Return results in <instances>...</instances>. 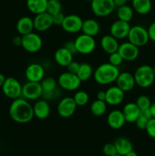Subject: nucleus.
Returning <instances> with one entry per match:
<instances>
[{"instance_id": "nucleus-1", "label": "nucleus", "mask_w": 155, "mask_h": 156, "mask_svg": "<svg viewBox=\"0 0 155 156\" xmlns=\"http://www.w3.org/2000/svg\"><path fill=\"white\" fill-rule=\"evenodd\" d=\"M9 116L18 123H27L34 117L33 106L24 98L15 99L9 107Z\"/></svg>"}, {"instance_id": "nucleus-2", "label": "nucleus", "mask_w": 155, "mask_h": 156, "mask_svg": "<svg viewBox=\"0 0 155 156\" xmlns=\"http://www.w3.org/2000/svg\"><path fill=\"white\" fill-rule=\"evenodd\" d=\"M120 73L119 67L112 65L109 62H105L99 65L94 71V80L100 85H109L115 82Z\"/></svg>"}, {"instance_id": "nucleus-3", "label": "nucleus", "mask_w": 155, "mask_h": 156, "mask_svg": "<svg viewBox=\"0 0 155 156\" xmlns=\"http://www.w3.org/2000/svg\"><path fill=\"white\" fill-rule=\"evenodd\" d=\"M135 84L141 88H147L151 86L155 80L153 67L149 65H141L134 73Z\"/></svg>"}, {"instance_id": "nucleus-4", "label": "nucleus", "mask_w": 155, "mask_h": 156, "mask_svg": "<svg viewBox=\"0 0 155 156\" xmlns=\"http://www.w3.org/2000/svg\"><path fill=\"white\" fill-rule=\"evenodd\" d=\"M22 87L23 85L18 79L10 76L5 79V81L2 87V91L8 98L15 100L21 97Z\"/></svg>"}, {"instance_id": "nucleus-5", "label": "nucleus", "mask_w": 155, "mask_h": 156, "mask_svg": "<svg viewBox=\"0 0 155 156\" xmlns=\"http://www.w3.org/2000/svg\"><path fill=\"white\" fill-rule=\"evenodd\" d=\"M57 82L58 85L62 89L68 91H74L78 90L82 82L77 75L68 71L59 75Z\"/></svg>"}, {"instance_id": "nucleus-6", "label": "nucleus", "mask_w": 155, "mask_h": 156, "mask_svg": "<svg viewBox=\"0 0 155 156\" xmlns=\"http://www.w3.org/2000/svg\"><path fill=\"white\" fill-rule=\"evenodd\" d=\"M127 38L128 41L138 47L145 46L150 41L147 30L141 25H135L131 27Z\"/></svg>"}, {"instance_id": "nucleus-7", "label": "nucleus", "mask_w": 155, "mask_h": 156, "mask_svg": "<svg viewBox=\"0 0 155 156\" xmlns=\"http://www.w3.org/2000/svg\"><path fill=\"white\" fill-rule=\"evenodd\" d=\"M74 43L78 53L82 55H89L92 53L95 50L97 46L94 37L84 34L78 35L74 40Z\"/></svg>"}, {"instance_id": "nucleus-8", "label": "nucleus", "mask_w": 155, "mask_h": 156, "mask_svg": "<svg viewBox=\"0 0 155 156\" xmlns=\"http://www.w3.org/2000/svg\"><path fill=\"white\" fill-rule=\"evenodd\" d=\"M21 47L28 53H37L43 47L42 37L38 34L34 33V32L24 35L22 36Z\"/></svg>"}, {"instance_id": "nucleus-9", "label": "nucleus", "mask_w": 155, "mask_h": 156, "mask_svg": "<svg viewBox=\"0 0 155 156\" xmlns=\"http://www.w3.org/2000/svg\"><path fill=\"white\" fill-rule=\"evenodd\" d=\"M91 10L97 17H106L111 15L115 5L112 0H92L91 2Z\"/></svg>"}, {"instance_id": "nucleus-10", "label": "nucleus", "mask_w": 155, "mask_h": 156, "mask_svg": "<svg viewBox=\"0 0 155 156\" xmlns=\"http://www.w3.org/2000/svg\"><path fill=\"white\" fill-rule=\"evenodd\" d=\"M43 92L40 82H27L23 85L21 97L27 101H36L42 98Z\"/></svg>"}, {"instance_id": "nucleus-11", "label": "nucleus", "mask_w": 155, "mask_h": 156, "mask_svg": "<svg viewBox=\"0 0 155 156\" xmlns=\"http://www.w3.org/2000/svg\"><path fill=\"white\" fill-rule=\"evenodd\" d=\"M78 105L71 97H65L61 99L57 105V113L61 117L68 118L75 113Z\"/></svg>"}, {"instance_id": "nucleus-12", "label": "nucleus", "mask_w": 155, "mask_h": 156, "mask_svg": "<svg viewBox=\"0 0 155 156\" xmlns=\"http://www.w3.org/2000/svg\"><path fill=\"white\" fill-rule=\"evenodd\" d=\"M83 20L79 15H65L63 23L61 27L64 31L69 34H77L81 31Z\"/></svg>"}, {"instance_id": "nucleus-13", "label": "nucleus", "mask_w": 155, "mask_h": 156, "mask_svg": "<svg viewBox=\"0 0 155 156\" xmlns=\"http://www.w3.org/2000/svg\"><path fill=\"white\" fill-rule=\"evenodd\" d=\"M117 52L119 53L123 60L132 62L137 59L139 56V47L134 45L129 41H126L119 44Z\"/></svg>"}, {"instance_id": "nucleus-14", "label": "nucleus", "mask_w": 155, "mask_h": 156, "mask_svg": "<svg viewBox=\"0 0 155 156\" xmlns=\"http://www.w3.org/2000/svg\"><path fill=\"white\" fill-rule=\"evenodd\" d=\"M131 27L132 26L130 25L129 22L118 19L111 24L109 27V34L116 38L117 40L125 39L127 38Z\"/></svg>"}, {"instance_id": "nucleus-15", "label": "nucleus", "mask_w": 155, "mask_h": 156, "mask_svg": "<svg viewBox=\"0 0 155 156\" xmlns=\"http://www.w3.org/2000/svg\"><path fill=\"white\" fill-rule=\"evenodd\" d=\"M33 20L34 29L36 31L45 32L53 25V16L46 12L35 15Z\"/></svg>"}, {"instance_id": "nucleus-16", "label": "nucleus", "mask_w": 155, "mask_h": 156, "mask_svg": "<svg viewBox=\"0 0 155 156\" xmlns=\"http://www.w3.org/2000/svg\"><path fill=\"white\" fill-rule=\"evenodd\" d=\"M125 91L116 85L109 87L106 91V100L108 105L117 106L123 102L125 99Z\"/></svg>"}, {"instance_id": "nucleus-17", "label": "nucleus", "mask_w": 155, "mask_h": 156, "mask_svg": "<svg viewBox=\"0 0 155 156\" xmlns=\"http://www.w3.org/2000/svg\"><path fill=\"white\" fill-rule=\"evenodd\" d=\"M45 77V70L39 63L30 64L25 70V78L27 82H40Z\"/></svg>"}, {"instance_id": "nucleus-18", "label": "nucleus", "mask_w": 155, "mask_h": 156, "mask_svg": "<svg viewBox=\"0 0 155 156\" xmlns=\"http://www.w3.org/2000/svg\"><path fill=\"white\" fill-rule=\"evenodd\" d=\"M115 84L125 92L132 91L136 85L134 75L129 72L120 73L115 80Z\"/></svg>"}, {"instance_id": "nucleus-19", "label": "nucleus", "mask_w": 155, "mask_h": 156, "mask_svg": "<svg viewBox=\"0 0 155 156\" xmlns=\"http://www.w3.org/2000/svg\"><path fill=\"white\" fill-rule=\"evenodd\" d=\"M107 123L113 129H119L124 126L126 122L122 111L120 110H113L108 114Z\"/></svg>"}, {"instance_id": "nucleus-20", "label": "nucleus", "mask_w": 155, "mask_h": 156, "mask_svg": "<svg viewBox=\"0 0 155 156\" xmlns=\"http://www.w3.org/2000/svg\"><path fill=\"white\" fill-rule=\"evenodd\" d=\"M123 115L126 123H135L139 116L141 110L135 102H128L124 105L122 109Z\"/></svg>"}, {"instance_id": "nucleus-21", "label": "nucleus", "mask_w": 155, "mask_h": 156, "mask_svg": "<svg viewBox=\"0 0 155 156\" xmlns=\"http://www.w3.org/2000/svg\"><path fill=\"white\" fill-rule=\"evenodd\" d=\"M33 114L40 120H44L47 118L50 114V106L48 101L45 99H39L36 100L34 105H33Z\"/></svg>"}, {"instance_id": "nucleus-22", "label": "nucleus", "mask_w": 155, "mask_h": 156, "mask_svg": "<svg viewBox=\"0 0 155 156\" xmlns=\"http://www.w3.org/2000/svg\"><path fill=\"white\" fill-rule=\"evenodd\" d=\"M100 47L105 53L107 54H111L117 52L119 47V40L112 37L111 34H106L104 35L100 40Z\"/></svg>"}, {"instance_id": "nucleus-23", "label": "nucleus", "mask_w": 155, "mask_h": 156, "mask_svg": "<svg viewBox=\"0 0 155 156\" xmlns=\"http://www.w3.org/2000/svg\"><path fill=\"white\" fill-rule=\"evenodd\" d=\"M16 30L21 36L33 32L34 30L33 18L29 16H23L20 18L17 22Z\"/></svg>"}, {"instance_id": "nucleus-24", "label": "nucleus", "mask_w": 155, "mask_h": 156, "mask_svg": "<svg viewBox=\"0 0 155 156\" xmlns=\"http://www.w3.org/2000/svg\"><path fill=\"white\" fill-rule=\"evenodd\" d=\"M54 59L56 63L62 67H67V66L73 61V55L68 51L65 47L57 49L54 53Z\"/></svg>"}, {"instance_id": "nucleus-25", "label": "nucleus", "mask_w": 155, "mask_h": 156, "mask_svg": "<svg viewBox=\"0 0 155 156\" xmlns=\"http://www.w3.org/2000/svg\"><path fill=\"white\" fill-rule=\"evenodd\" d=\"M81 31L83 34L91 37H96L100 31V25L98 21L93 18L84 20L82 24Z\"/></svg>"}, {"instance_id": "nucleus-26", "label": "nucleus", "mask_w": 155, "mask_h": 156, "mask_svg": "<svg viewBox=\"0 0 155 156\" xmlns=\"http://www.w3.org/2000/svg\"><path fill=\"white\" fill-rule=\"evenodd\" d=\"M114 145L116 149L117 154L124 156L127 153L133 150V145L129 139L126 137H119L114 142Z\"/></svg>"}, {"instance_id": "nucleus-27", "label": "nucleus", "mask_w": 155, "mask_h": 156, "mask_svg": "<svg viewBox=\"0 0 155 156\" xmlns=\"http://www.w3.org/2000/svg\"><path fill=\"white\" fill-rule=\"evenodd\" d=\"M132 5L134 12L141 15H147L152 9L151 0H132Z\"/></svg>"}, {"instance_id": "nucleus-28", "label": "nucleus", "mask_w": 155, "mask_h": 156, "mask_svg": "<svg viewBox=\"0 0 155 156\" xmlns=\"http://www.w3.org/2000/svg\"><path fill=\"white\" fill-rule=\"evenodd\" d=\"M48 0H27V9L34 15L46 12Z\"/></svg>"}, {"instance_id": "nucleus-29", "label": "nucleus", "mask_w": 155, "mask_h": 156, "mask_svg": "<svg viewBox=\"0 0 155 156\" xmlns=\"http://www.w3.org/2000/svg\"><path fill=\"white\" fill-rule=\"evenodd\" d=\"M116 15L119 20L126 21V22H130L133 18L134 10L131 6L124 5L118 7Z\"/></svg>"}, {"instance_id": "nucleus-30", "label": "nucleus", "mask_w": 155, "mask_h": 156, "mask_svg": "<svg viewBox=\"0 0 155 156\" xmlns=\"http://www.w3.org/2000/svg\"><path fill=\"white\" fill-rule=\"evenodd\" d=\"M107 109V104L105 101H100L96 99L91 103L90 111L91 114L95 117H101L106 113Z\"/></svg>"}, {"instance_id": "nucleus-31", "label": "nucleus", "mask_w": 155, "mask_h": 156, "mask_svg": "<svg viewBox=\"0 0 155 156\" xmlns=\"http://www.w3.org/2000/svg\"><path fill=\"white\" fill-rule=\"evenodd\" d=\"M94 75V69L92 66L88 62H83L80 64V68L77 73V76L81 82H87Z\"/></svg>"}, {"instance_id": "nucleus-32", "label": "nucleus", "mask_w": 155, "mask_h": 156, "mask_svg": "<svg viewBox=\"0 0 155 156\" xmlns=\"http://www.w3.org/2000/svg\"><path fill=\"white\" fill-rule=\"evenodd\" d=\"M152 117H152L150 109L141 110L138 119L135 121V125L139 129H142V130L144 129L145 130L147 123H148V122L150 121Z\"/></svg>"}, {"instance_id": "nucleus-33", "label": "nucleus", "mask_w": 155, "mask_h": 156, "mask_svg": "<svg viewBox=\"0 0 155 156\" xmlns=\"http://www.w3.org/2000/svg\"><path fill=\"white\" fill-rule=\"evenodd\" d=\"M73 99H74V102L78 105V107H83L88 104L90 100V96L88 94V92H86L85 91L79 90L74 93Z\"/></svg>"}, {"instance_id": "nucleus-34", "label": "nucleus", "mask_w": 155, "mask_h": 156, "mask_svg": "<svg viewBox=\"0 0 155 156\" xmlns=\"http://www.w3.org/2000/svg\"><path fill=\"white\" fill-rule=\"evenodd\" d=\"M43 92H48L56 89L58 88L57 80L53 77H44L40 82Z\"/></svg>"}, {"instance_id": "nucleus-35", "label": "nucleus", "mask_w": 155, "mask_h": 156, "mask_svg": "<svg viewBox=\"0 0 155 156\" xmlns=\"http://www.w3.org/2000/svg\"><path fill=\"white\" fill-rule=\"evenodd\" d=\"M62 12V4L59 0H48L46 12L52 16Z\"/></svg>"}, {"instance_id": "nucleus-36", "label": "nucleus", "mask_w": 155, "mask_h": 156, "mask_svg": "<svg viewBox=\"0 0 155 156\" xmlns=\"http://www.w3.org/2000/svg\"><path fill=\"white\" fill-rule=\"evenodd\" d=\"M135 104L138 105V107L141 111V110L150 109L152 102L150 99L149 98V97H147V95H144V94H141L137 98Z\"/></svg>"}, {"instance_id": "nucleus-37", "label": "nucleus", "mask_w": 155, "mask_h": 156, "mask_svg": "<svg viewBox=\"0 0 155 156\" xmlns=\"http://www.w3.org/2000/svg\"><path fill=\"white\" fill-rule=\"evenodd\" d=\"M123 59L120 56L118 52H115L111 54H109V62L115 66L119 67L123 62Z\"/></svg>"}, {"instance_id": "nucleus-38", "label": "nucleus", "mask_w": 155, "mask_h": 156, "mask_svg": "<svg viewBox=\"0 0 155 156\" xmlns=\"http://www.w3.org/2000/svg\"><path fill=\"white\" fill-rule=\"evenodd\" d=\"M103 152L106 156H112L117 154L116 149L114 143H106L103 147Z\"/></svg>"}, {"instance_id": "nucleus-39", "label": "nucleus", "mask_w": 155, "mask_h": 156, "mask_svg": "<svg viewBox=\"0 0 155 156\" xmlns=\"http://www.w3.org/2000/svg\"><path fill=\"white\" fill-rule=\"evenodd\" d=\"M60 95V91H59V88H56V89L53 90L52 91H48V92H43V96L42 98L43 99L46 101H50V100H55L57 98H59V96Z\"/></svg>"}, {"instance_id": "nucleus-40", "label": "nucleus", "mask_w": 155, "mask_h": 156, "mask_svg": "<svg viewBox=\"0 0 155 156\" xmlns=\"http://www.w3.org/2000/svg\"><path fill=\"white\" fill-rule=\"evenodd\" d=\"M147 135L152 139L155 140V118L152 117L150 120V121L147 123V126L145 129Z\"/></svg>"}, {"instance_id": "nucleus-41", "label": "nucleus", "mask_w": 155, "mask_h": 156, "mask_svg": "<svg viewBox=\"0 0 155 156\" xmlns=\"http://www.w3.org/2000/svg\"><path fill=\"white\" fill-rule=\"evenodd\" d=\"M63 47H65V48L66 49L69 53H71L73 56L75 55L76 53H78L74 41H68L67 42L65 43Z\"/></svg>"}, {"instance_id": "nucleus-42", "label": "nucleus", "mask_w": 155, "mask_h": 156, "mask_svg": "<svg viewBox=\"0 0 155 156\" xmlns=\"http://www.w3.org/2000/svg\"><path fill=\"white\" fill-rule=\"evenodd\" d=\"M80 64L81 63L76 62V61H71V62L67 66V70H68V72H69V73L77 75L78 72L79 70V68H80Z\"/></svg>"}, {"instance_id": "nucleus-43", "label": "nucleus", "mask_w": 155, "mask_h": 156, "mask_svg": "<svg viewBox=\"0 0 155 156\" xmlns=\"http://www.w3.org/2000/svg\"><path fill=\"white\" fill-rule=\"evenodd\" d=\"M65 18V15H64L62 12L56 14V15H53V24L57 26H61L62 23H63Z\"/></svg>"}, {"instance_id": "nucleus-44", "label": "nucleus", "mask_w": 155, "mask_h": 156, "mask_svg": "<svg viewBox=\"0 0 155 156\" xmlns=\"http://www.w3.org/2000/svg\"><path fill=\"white\" fill-rule=\"evenodd\" d=\"M147 30V34H148L149 40L153 42H155V21L152 22L149 25Z\"/></svg>"}, {"instance_id": "nucleus-45", "label": "nucleus", "mask_w": 155, "mask_h": 156, "mask_svg": "<svg viewBox=\"0 0 155 156\" xmlns=\"http://www.w3.org/2000/svg\"><path fill=\"white\" fill-rule=\"evenodd\" d=\"M13 44L16 47H21L22 44V36H16L13 38Z\"/></svg>"}, {"instance_id": "nucleus-46", "label": "nucleus", "mask_w": 155, "mask_h": 156, "mask_svg": "<svg viewBox=\"0 0 155 156\" xmlns=\"http://www.w3.org/2000/svg\"><path fill=\"white\" fill-rule=\"evenodd\" d=\"M97 99L100 101L106 100V91H100L97 93Z\"/></svg>"}, {"instance_id": "nucleus-47", "label": "nucleus", "mask_w": 155, "mask_h": 156, "mask_svg": "<svg viewBox=\"0 0 155 156\" xmlns=\"http://www.w3.org/2000/svg\"><path fill=\"white\" fill-rule=\"evenodd\" d=\"M115 4V7H120V6H122L124 5H126L127 2L129 0H112Z\"/></svg>"}, {"instance_id": "nucleus-48", "label": "nucleus", "mask_w": 155, "mask_h": 156, "mask_svg": "<svg viewBox=\"0 0 155 156\" xmlns=\"http://www.w3.org/2000/svg\"><path fill=\"white\" fill-rule=\"evenodd\" d=\"M150 111L152 114V117H153V118H155V101L153 102V103L151 104V105H150Z\"/></svg>"}, {"instance_id": "nucleus-49", "label": "nucleus", "mask_w": 155, "mask_h": 156, "mask_svg": "<svg viewBox=\"0 0 155 156\" xmlns=\"http://www.w3.org/2000/svg\"><path fill=\"white\" fill-rule=\"evenodd\" d=\"M5 76L2 74V73H0V88H2L3 84H4L5 81Z\"/></svg>"}, {"instance_id": "nucleus-50", "label": "nucleus", "mask_w": 155, "mask_h": 156, "mask_svg": "<svg viewBox=\"0 0 155 156\" xmlns=\"http://www.w3.org/2000/svg\"><path fill=\"white\" fill-rule=\"evenodd\" d=\"M124 156H138V154L136 153V152H135V151H131L130 152H129V153H127L126 155H125Z\"/></svg>"}, {"instance_id": "nucleus-51", "label": "nucleus", "mask_w": 155, "mask_h": 156, "mask_svg": "<svg viewBox=\"0 0 155 156\" xmlns=\"http://www.w3.org/2000/svg\"><path fill=\"white\" fill-rule=\"evenodd\" d=\"M153 73H154V76H155V66L153 67Z\"/></svg>"}, {"instance_id": "nucleus-52", "label": "nucleus", "mask_w": 155, "mask_h": 156, "mask_svg": "<svg viewBox=\"0 0 155 156\" xmlns=\"http://www.w3.org/2000/svg\"><path fill=\"white\" fill-rule=\"evenodd\" d=\"M112 156H122V155H118V154H116V155H112Z\"/></svg>"}, {"instance_id": "nucleus-53", "label": "nucleus", "mask_w": 155, "mask_h": 156, "mask_svg": "<svg viewBox=\"0 0 155 156\" xmlns=\"http://www.w3.org/2000/svg\"><path fill=\"white\" fill-rule=\"evenodd\" d=\"M85 1H88V2H91L92 0H85Z\"/></svg>"}]
</instances>
